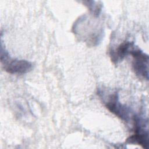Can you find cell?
<instances>
[{
    "label": "cell",
    "instance_id": "4",
    "mask_svg": "<svg viewBox=\"0 0 149 149\" xmlns=\"http://www.w3.org/2000/svg\"><path fill=\"white\" fill-rule=\"evenodd\" d=\"M106 108L122 120L128 122L131 119V111L129 107L120 102L118 92L109 95L105 102Z\"/></svg>",
    "mask_w": 149,
    "mask_h": 149
},
{
    "label": "cell",
    "instance_id": "2",
    "mask_svg": "<svg viewBox=\"0 0 149 149\" xmlns=\"http://www.w3.org/2000/svg\"><path fill=\"white\" fill-rule=\"evenodd\" d=\"M1 61L6 72L10 74H24L32 69V63L24 59H11L8 52L3 48L1 45Z\"/></svg>",
    "mask_w": 149,
    "mask_h": 149
},
{
    "label": "cell",
    "instance_id": "1",
    "mask_svg": "<svg viewBox=\"0 0 149 149\" xmlns=\"http://www.w3.org/2000/svg\"><path fill=\"white\" fill-rule=\"evenodd\" d=\"M133 120L134 133L126 139V143L137 144L144 148H148L149 141L148 119L134 115L133 116Z\"/></svg>",
    "mask_w": 149,
    "mask_h": 149
},
{
    "label": "cell",
    "instance_id": "5",
    "mask_svg": "<svg viewBox=\"0 0 149 149\" xmlns=\"http://www.w3.org/2000/svg\"><path fill=\"white\" fill-rule=\"evenodd\" d=\"M133 42L125 41L121 43L115 49L112 50L110 52L111 61L117 64L122 61L127 55L130 54L132 49L135 47Z\"/></svg>",
    "mask_w": 149,
    "mask_h": 149
},
{
    "label": "cell",
    "instance_id": "3",
    "mask_svg": "<svg viewBox=\"0 0 149 149\" xmlns=\"http://www.w3.org/2000/svg\"><path fill=\"white\" fill-rule=\"evenodd\" d=\"M133 57L132 67L134 73L140 78L148 79V55L135 47L130 52Z\"/></svg>",
    "mask_w": 149,
    "mask_h": 149
}]
</instances>
